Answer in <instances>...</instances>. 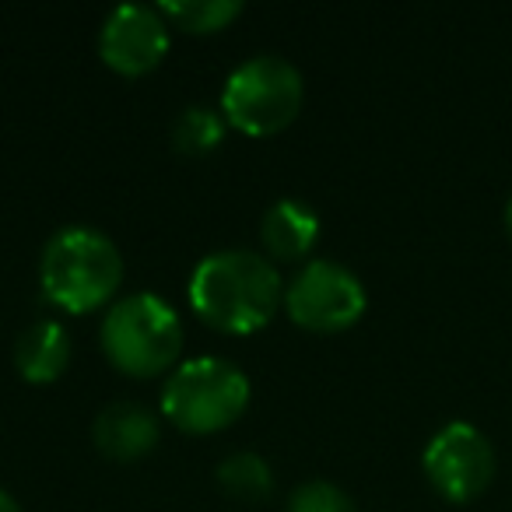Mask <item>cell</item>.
Returning <instances> with one entry per match:
<instances>
[{"instance_id":"1","label":"cell","mask_w":512,"mask_h":512,"mask_svg":"<svg viewBox=\"0 0 512 512\" xmlns=\"http://www.w3.org/2000/svg\"><path fill=\"white\" fill-rule=\"evenodd\" d=\"M190 306L207 327L225 334H253L267 327L285 302V285L264 253L214 249L190 274Z\"/></svg>"},{"instance_id":"2","label":"cell","mask_w":512,"mask_h":512,"mask_svg":"<svg viewBox=\"0 0 512 512\" xmlns=\"http://www.w3.org/2000/svg\"><path fill=\"white\" fill-rule=\"evenodd\" d=\"M39 281L53 306L67 313H92L106 306L120 288L123 256L99 228L67 225L43 246Z\"/></svg>"},{"instance_id":"3","label":"cell","mask_w":512,"mask_h":512,"mask_svg":"<svg viewBox=\"0 0 512 512\" xmlns=\"http://www.w3.org/2000/svg\"><path fill=\"white\" fill-rule=\"evenodd\" d=\"M102 351L134 379L172 372L183 355V320L155 292H137L113 302L102 320Z\"/></svg>"},{"instance_id":"4","label":"cell","mask_w":512,"mask_h":512,"mask_svg":"<svg viewBox=\"0 0 512 512\" xmlns=\"http://www.w3.org/2000/svg\"><path fill=\"white\" fill-rule=\"evenodd\" d=\"M253 383L232 358H186L169 372L162 390V414L190 435H211L246 414Z\"/></svg>"},{"instance_id":"5","label":"cell","mask_w":512,"mask_h":512,"mask_svg":"<svg viewBox=\"0 0 512 512\" xmlns=\"http://www.w3.org/2000/svg\"><path fill=\"white\" fill-rule=\"evenodd\" d=\"M306 102V78L292 60L278 53H256L242 60L221 88V116L228 127L249 137L281 134Z\"/></svg>"},{"instance_id":"6","label":"cell","mask_w":512,"mask_h":512,"mask_svg":"<svg viewBox=\"0 0 512 512\" xmlns=\"http://www.w3.org/2000/svg\"><path fill=\"white\" fill-rule=\"evenodd\" d=\"M285 309L302 330L341 334L365 316L369 292L351 267L337 260H309L285 288Z\"/></svg>"},{"instance_id":"7","label":"cell","mask_w":512,"mask_h":512,"mask_svg":"<svg viewBox=\"0 0 512 512\" xmlns=\"http://www.w3.org/2000/svg\"><path fill=\"white\" fill-rule=\"evenodd\" d=\"M421 467H425L428 484L446 502H474L481 491H488L491 477H495V446L470 421H446L428 439Z\"/></svg>"},{"instance_id":"8","label":"cell","mask_w":512,"mask_h":512,"mask_svg":"<svg viewBox=\"0 0 512 512\" xmlns=\"http://www.w3.org/2000/svg\"><path fill=\"white\" fill-rule=\"evenodd\" d=\"M172 25L158 4H120L99 29V57L123 78L155 71L172 46Z\"/></svg>"},{"instance_id":"9","label":"cell","mask_w":512,"mask_h":512,"mask_svg":"<svg viewBox=\"0 0 512 512\" xmlns=\"http://www.w3.org/2000/svg\"><path fill=\"white\" fill-rule=\"evenodd\" d=\"M158 435H162L158 414L148 411L144 404H134V400H113V404H106L95 414V425H92V439L99 446V453L123 463L148 456L158 446Z\"/></svg>"},{"instance_id":"10","label":"cell","mask_w":512,"mask_h":512,"mask_svg":"<svg viewBox=\"0 0 512 512\" xmlns=\"http://www.w3.org/2000/svg\"><path fill=\"white\" fill-rule=\"evenodd\" d=\"M71 334L57 320H36L15 341V369L25 383H53L71 365Z\"/></svg>"},{"instance_id":"11","label":"cell","mask_w":512,"mask_h":512,"mask_svg":"<svg viewBox=\"0 0 512 512\" xmlns=\"http://www.w3.org/2000/svg\"><path fill=\"white\" fill-rule=\"evenodd\" d=\"M260 239L274 260H302L320 239V214L302 200H274L260 221Z\"/></svg>"},{"instance_id":"12","label":"cell","mask_w":512,"mask_h":512,"mask_svg":"<svg viewBox=\"0 0 512 512\" xmlns=\"http://www.w3.org/2000/svg\"><path fill=\"white\" fill-rule=\"evenodd\" d=\"M214 474H218V488L225 491L228 498H235V502L256 505L274 491L271 463L260 453H253V449H235V453H228L225 460L218 463Z\"/></svg>"},{"instance_id":"13","label":"cell","mask_w":512,"mask_h":512,"mask_svg":"<svg viewBox=\"0 0 512 512\" xmlns=\"http://www.w3.org/2000/svg\"><path fill=\"white\" fill-rule=\"evenodd\" d=\"M158 8L176 29L211 36V32L228 29L242 15V0H162Z\"/></svg>"},{"instance_id":"14","label":"cell","mask_w":512,"mask_h":512,"mask_svg":"<svg viewBox=\"0 0 512 512\" xmlns=\"http://www.w3.org/2000/svg\"><path fill=\"white\" fill-rule=\"evenodd\" d=\"M225 116L221 109L211 106H186L179 109V116L172 120V148L183 151V155H207L225 141Z\"/></svg>"},{"instance_id":"15","label":"cell","mask_w":512,"mask_h":512,"mask_svg":"<svg viewBox=\"0 0 512 512\" xmlns=\"http://www.w3.org/2000/svg\"><path fill=\"white\" fill-rule=\"evenodd\" d=\"M285 512H358V505L344 488L313 477V481H302L299 488L288 495Z\"/></svg>"},{"instance_id":"16","label":"cell","mask_w":512,"mask_h":512,"mask_svg":"<svg viewBox=\"0 0 512 512\" xmlns=\"http://www.w3.org/2000/svg\"><path fill=\"white\" fill-rule=\"evenodd\" d=\"M0 512H22V505H18V498L11 495L8 488H0Z\"/></svg>"},{"instance_id":"17","label":"cell","mask_w":512,"mask_h":512,"mask_svg":"<svg viewBox=\"0 0 512 512\" xmlns=\"http://www.w3.org/2000/svg\"><path fill=\"white\" fill-rule=\"evenodd\" d=\"M505 232L512 235V193H509V200H505Z\"/></svg>"}]
</instances>
